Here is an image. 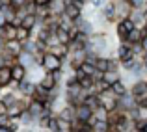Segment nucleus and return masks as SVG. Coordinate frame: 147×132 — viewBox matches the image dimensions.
<instances>
[{
  "instance_id": "nucleus-15",
  "label": "nucleus",
  "mask_w": 147,
  "mask_h": 132,
  "mask_svg": "<svg viewBox=\"0 0 147 132\" xmlns=\"http://www.w3.org/2000/svg\"><path fill=\"white\" fill-rule=\"evenodd\" d=\"M54 34H56V39H58V43H61V45H69V41H71V36H69V30L61 28V26H56Z\"/></svg>"
},
{
  "instance_id": "nucleus-37",
  "label": "nucleus",
  "mask_w": 147,
  "mask_h": 132,
  "mask_svg": "<svg viewBox=\"0 0 147 132\" xmlns=\"http://www.w3.org/2000/svg\"><path fill=\"white\" fill-rule=\"evenodd\" d=\"M145 13H147V11H145Z\"/></svg>"
},
{
  "instance_id": "nucleus-36",
  "label": "nucleus",
  "mask_w": 147,
  "mask_h": 132,
  "mask_svg": "<svg viewBox=\"0 0 147 132\" xmlns=\"http://www.w3.org/2000/svg\"><path fill=\"white\" fill-rule=\"evenodd\" d=\"M144 132H147V123H145V127H144Z\"/></svg>"
},
{
  "instance_id": "nucleus-13",
  "label": "nucleus",
  "mask_w": 147,
  "mask_h": 132,
  "mask_svg": "<svg viewBox=\"0 0 147 132\" xmlns=\"http://www.w3.org/2000/svg\"><path fill=\"white\" fill-rule=\"evenodd\" d=\"M142 37H144V36H142V28L134 26V28L130 30L129 34H127V37H125V39H121V41H127V43H130V45H132V43H140V41H142Z\"/></svg>"
},
{
  "instance_id": "nucleus-22",
  "label": "nucleus",
  "mask_w": 147,
  "mask_h": 132,
  "mask_svg": "<svg viewBox=\"0 0 147 132\" xmlns=\"http://www.w3.org/2000/svg\"><path fill=\"white\" fill-rule=\"evenodd\" d=\"M108 67H110V60L104 56H97V60H95V69L97 71H108Z\"/></svg>"
},
{
  "instance_id": "nucleus-16",
  "label": "nucleus",
  "mask_w": 147,
  "mask_h": 132,
  "mask_svg": "<svg viewBox=\"0 0 147 132\" xmlns=\"http://www.w3.org/2000/svg\"><path fill=\"white\" fill-rule=\"evenodd\" d=\"M102 13L106 17V21H115V2H106L102 4Z\"/></svg>"
},
{
  "instance_id": "nucleus-3",
  "label": "nucleus",
  "mask_w": 147,
  "mask_h": 132,
  "mask_svg": "<svg viewBox=\"0 0 147 132\" xmlns=\"http://www.w3.org/2000/svg\"><path fill=\"white\" fill-rule=\"evenodd\" d=\"M91 115H93V108H90L88 104L80 102L78 106H75V119H76V121H84V123H86Z\"/></svg>"
},
{
  "instance_id": "nucleus-17",
  "label": "nucleus",
  "mask_w": 147,
  "mask_h": 132,
  "mask_svg": "<svg viewBox=\"0 0 147 132\" xmlns=\"http://www.w3.org/2000/svg\"><path fill=\"white\" fill-rule=\"evenodd\" d=\"M36 24H37L36 13H26L24 17L21 19V26H24V28H28V30H34V28H36Z\"/></svg>"
},
{
  "instance_id": "nucleus-31",
  "label": "nucleus",
  "mask_w": 147,
  "mask_h": 132,
  "mask_svg": "<svg viewBox=\"0 0 147 132\" xmlns=\"http://www.w3.org/2000/svg\"><path fill=\"white\" fill-rule=\"evenodd\" d=\"M49 130L58 132V117H52V115H50V121H49Z\"/></svg>"
},
{
  "instance_id": "nucleus-6",
  "label": "nucleus",
  "mask_w": 147,
  "mask_h": 132,
  "mask_svg": "<svg viewBox=\"0 0 147 132\" xmlns=\"http://www.w3.org/2000/svg\"><path fill=\"white\" fill-rule=\"evenodd\" d=\"M49 97H50V89H47L45 86H41V84H37L36 88H34V93H32V99L39 100V102H49Z\"/></svg>"
},
{
  "instance_id": "nucleus-11",
  "label": "nucleus",
  "mask_w": 147,
  "mask_h": 132,
  "mask_svg": "<svg viewBox=\"0 0 147 132\" xmlns=\"http://www.w3.org/2000/svg\"><path fill=\"white\" fill-rule=\"evenodd\" d=\"M13 82L11 80V65H0V86L2 88H6V86H9V84Z\"/></svg>"
},
{
  "instance_id": "nucleus-34",
  "label": "nucleus",
  "mask_w": 147,
  "mask_h": 132,
  "mask_svg": "<svg viewBox=\"0 0 147 132\" xmlns=\"http://www.w3.org/2000/svg\"><path fill=\"white\" fill-rule=\"evenodd\" d=\"M140 43H142V48H144V52H147V36L142 37V41H140Z\"/></svg>"
},
{
  "instance_id": "nucleus-32",
  "label": "nucleus",
  "mask_w": 147,
  "mask_h": 132,
  "mask_svg": "<svg viewBox=\"0 0 147 132\" xmlns=\"http://www.w3.org/2000/svg\"><path fill=\"white\" fill-rule=\"evenodd\" d=\"M6 114H7V104L0 99V115H6Z\"/></svg>"
},
{
  "instance_id": "nucleus-27",
  "label": "nucleus",
  "mask_w": 147,
  "mask_h": 132,
  "mask_svg": "<svg viewBox=\"0 0 147 132\" xmlns=\"http://www.w3.org/2000/svg\"><path fill=\"white\" fill-rule=\"evenodd\" d=\"M80 67H82L84 73H86V75H90V76H93V73L97 71V69H95V63H93V61H88V60H84L82 63H80Z\"/></svg>"
},
{
  "instance_id": "nucleus-30",
  "label": "nucleus",
  "mask_w": 147,
  "mask_h": 132,
  "mask_svg": "<svg viewBox=\"0 0 147 132\" xmlns=\"http://www.w3.org/2000/svg\"><path fill=\"white\" fill-rule=\"evenodd\" d=\"M2 100L7 104V106H9V104H13L15 100H17V97H15V93H7V95H4V99H2Z\"/></svg>"
},
{
  "instance_id": "nucleus-24",
  "label": "nucleus",
  "mask_w": 147,
  "mask_h": 132,
  "mask_svg": "<svg viewBox=\"0 0 147 132\" xmlns=\"http://www.w3.org/2000/svg\"><path fill=\"white\" fill-rule=\"evenodd\" d=\"M102 80L108 84V86H112V84H114L115 80H119L117 71H104V73H102Z\"/></svg>"
},
{
  "instance_id": "nucleus-14",
  "label": "nucleus",
  "mask_w": 147,
  "mask_h": 132,
  "mask_svg": "<svg viewBox=\"0 0 147 132\" xmlns=\"http://www.w3.org/2000/svg\"><path fill=\"white\" fill-rule=\"evenodd\" d=\"M145 93H147V82H145V80H138V82H134L132 89H130V95H132L134 99L145 95Z\"/></svg>"
},
{
  "instance_id": "nucleus-33",
  "label": "nucleus",
  "mask_w": 147,
  "mask_h": 132,
  "mask_svg": "<svg viewBox=\"0 0 147 132\" xmlns=\"http://www.w3.org/2000/svg\"><path fill=\"white\" fill-rule=\"evenodd\" d=\"M90 2H91V6H95V7H102L104 0H90Z\"/></svg>"
},
{
  "instance_id": "nucleus-26",
  "label": "nucleus",
  "mask_w": 147,
  "mask_h": 132,
  "mask_svg": "<svg viewBox=\"0 0 147 132\" xmlns=\"http://www.w3.org/2000/svg\"><path fill=\"white\" fill-rule=\"evenodd\" d=\"M71 125L73 121H67L63 117H58V132H69L71 130Z\"/></svg>"
},
{
  "instance_id": "nucleus-12",
  "label": "nucleus",
  "mask_w": 147,
  "mask_h": 132,
  "mask_svg": "<svg viewBox=\"0 0 147 132\" xmlns=\"http://www.w3.org/2000/svg\"><path fill=\"white\" fill-rule=\"evenodd\" d=\"M39 84H41V86H45L47 89H50V91H54V89H56V84H58L56 73H49L47 71V75H43V78L39 80Z\"/></svg>"
},
{
  "instance_id": "nucleus-2",
  "label": "nucleus",
  "mask_w": 147,
  "mask_h": 132,
  "mask_svg": "<svg viewBox=\"0 0 147 132\" xmlns=\"http://www.w3.org/2000/svg\"><path fill=\"white\" fill-rule=\"evenodd\" d=\"M130 11H132V6H130L129 0H115V19L117 21L129 17Z\"/></svg>"
},
{
  "instance_id": "nucleus-35",
  "label": "nucleus",
  "mask_w": 147,
  "mask_h": 132,
  "mask_svg": "<svg viewBox=\"0 0 147 132\" xmlns=\"http://www.w3.org/2000/svg\"><path fill=\"white\" fill-rule=\"evenodd\" d=\"M49 2H50V0H34V4H36V6H47Z\"/></svg>"
},
{
  "instance_id": "nucleus-19",
  "label": "nucleus",
  "mask_w": 147,
  "mask_h": 132,
  "mask_svg": "<svg viewBox=\"0 0 147 132\" xmlns=\"http://www.w3.org/2000/svg\"><path fill=\"white\" fill-rule=\"evenodd\" d=\"M110 89L114 91V95H117V97H121V95H125V93H127V86H125V82H123L121 78L115 80V82L110 86Z\"/></svg>"
},
{
  "instance_id": "nucleus-23",
  "label": "nucleus",
  "mask_w": 147,
  "mask_h": 132,
  "mask_svg": "<svg viewBox=\"0 0 147 132\" xmlns=\"http://www.w3.org/2000/svg\"><path fill=\"white\" fill-rule=\"evenodd\" d=\"M17 61H19V63H22L24 67H28V65L34 63V54H30V52H21V54L17 56Z\"/></svg>"
},
{
  "instance_id": "nucleus-20",
  "label": "nucleus",
  "mask_w": 147,
  "mask_h": 132,
  "mask_svg": "<svg viewBox=\"0 0 147 132\" xmlns=\"http://www.w3.org/2000/svg\"><path fill=\"white\" fill-rule=\"evenodd\" d=\"M108 121L106 119H95V123L91 125V132H108Z\"/></svg>"
},
{
  "instance_id": "nucleus-4",
  "label": "nucleus",
  "mask_w": 147,
  "mask_h": 132,
  "mask_svg": "<svg viewBox=\"0 0 147 132\" xmlns=\"http://www.w3.org/2000/svg\"><path fill=\"white\" fill-rule=\"evenodd\" d=\"M134 26H136V24H134L132 19H130V17H125V19H121V21L117 22V30H115V32H117V36L121 37V39H125L127 34H129Z\"/></svg>"
},
{
  "instance_id": "nucleus-28",
  "label": "nucleus",
  "mask_w": 147,
  "mask_h": 132,
  "mask_svg": "<svg viewBox=\"0 0 147 132\" xmlns=\"http://www.w3.org/2000/svg\"><path fill=\"white\" fill-rule=\"evenodd\" d=\"M138 63H140V61H138V60H136V56H134V58H130V60H125V61H121V67L125 69V71H132V69L136 67Z\"/></svg>"
},
{
  "instance_id": "nucleus-1",
  "label": "nucleus",
  "mask_w": 147,
  "mask_h": 132,
  "mask_svg": "<svg viewBox=\"0 0 147 132\" xmlns=\"http://www.w3.org/2000/svg\"><path fill=\"white\" fill-rule=\"evenodd\" d=\"M41 67L45 69V71L49 73H56V71H61V67H63V60H61L60 56H56L54 52H43V60H41Z\"/></svg>"
},
{
  "instance_id": "nucleus-18",
  "label": "nucleus",
  "mask_w": 147,
  "mask_h": 132,
  "mask_svg": "<svg viewBox=\"0 0 147 132\" xmlns=\"http://www.w3.org/2000/svg\"><path fill=\"white\" fill-rule=\"evenodd\" d=\"M19 91L22 93V95H30L32 97V93H34V84H32V80H21V82H19Z\"/></svg>"
},
{
  "instance_id": "nucleus-21",
  "label": "nucleus",
  "mask_w": 147,
  "mask_h": 132,
  "mask_svg": "<svg viewBox=\"0 0 147 132\" xmlns=\"http://www.w3.org/2000/svg\"><path fill=\"white\" fill-rule=\"evenodd\" d=\"M60 117L67 119V121H73V119H75V106H73V104H67L65 108H61L60 110Z\"/></svg>"
},
{
  "instance_id": "nucleus-5",
  "label": "nucleus",
  "mask_w": 147,
  "mask_h": 132,
  "mask_svg": "<svg viewBox=\"0 0 147 132\" xmlns=\"http://www.w3.org/2000/svg\"><path fill=\"white\" fill-rule=\"evenodd\" d=\"M63 15H65V17H69L71 21H75L76 17H80V15H82V6H78V4H75V2L65 4V7H63Z\"/></svg>"
},
{
  "instance_id": "nucleus-10",
  "label": "nucleus",
  "mask_w": 147,
  "mask_h": 132,
  "mask_svg": "<svg viewBox=\"0 0 147 132\" xmlns=\"http://www.w3.org/2000/svg\"><path fill=\"white\" fill-rule=\"evenodd\" d=\"M24 78H26V67L22 63H19V61H15V65H11V80H15L19 84Z\"/></svg>"
},
{
  "instance_id": "nucleus-7",
  "label": "nucleus",
  "mask_w": 147,
  "mask_h": 132,
  "mask_svg": "<svg viewBox=\"0 0 147 132\" xmlns=\"http://www.w3.org/2000/svg\"><path fill=\"white\" fill-rule=\"evenodd\" d=\"M24 110H26V104H22L21 100H15L13 104H9V106H7V114L6 115L9 119H15V117H21Z\"/></svg>"
},
{
  "instance_id": "nucleus-8",
  "label": "nucleus",
  "mask_w": 147,
  "mask_h": 132,
  "mask_svg": "<svg viewBox=\"0 0 147 132\" xmlns=\"http://www.w3.org/2000/svg\"><path fill=\"white\" fill-rule=\"evenodd\" d=\"M26 110L32 114V117H34V119H39V115L43 114L45 110H47V106H45V102H39V100L32 99V102L26 106Z\"/></svg>"
},
{
  "instance_id": "nucleus-25",
  "label": "nucleus",
  "mask_w": 147,
  "mask_h": 132,
  "mask_svg": "<svg viewBox=\"0 0 147 132\" xmlns=\"http://www.w3.org/2000/svg\"><path fill=\"white\" fill-rule=\"evenodd\" d=\"M30 34H32V30H28V28H24V26H21L19 24L17 26V39L21 41H26V39H30Z\"/></svg>"
},
{
  "instance_id": "nucleus-29",
  "label": "nucleus",
  "mask_w": 147,
  "mask_h": 132,
  "mask_svg": "<svg viewBox=\"0 0 147 132\" xmlns=\"http://www.w3.org/2000/svg\"><path fill=\"white\" fill-rule=\"evenodd\" d=\"M22 52H30V54H36L37 48H36V43H32L30 39L22 41Z\"/></svg>"
},
{
  "instance_id": "nucleus-9",
  "label": "nucleus",
  "mask_w": 147,
  "mask_h": 132,
  "mask_svg": "<svg viewBox=\"0 0 147 132\" xmlns=\"http://www.w3.org/2000/svg\"><path fill=\"white\" fill-rule=\"evenodd\" d=\"M134 56H136V54L132 52V46H130V43L123 41V43L119 45V48H117V58H119V61L130 60V58H134Z\"/></svg>"
}]
</instances>
